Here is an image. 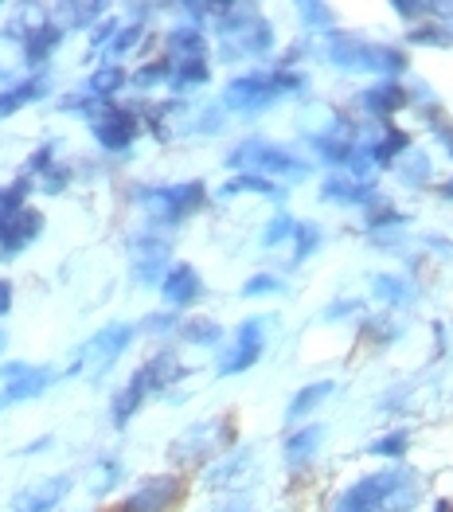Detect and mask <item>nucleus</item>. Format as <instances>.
Returning a JSON list of instances; mask_svg holds the SVG:
<instances>
[{
    "label": "nucleus",
    "instance_id": "obj_12",
    "mask_svg": "<svg viewBox=\"0 0 453 512\" xmlns=\"http://www.w3.org/2000/svg\"><path fill=\"white\" fill-rule=\"evenodd\" d=\"M270 47H274V28H270L262 16H254L247 28H239L235 36L219 40V51H223V59H227V63H235V59H254V55H266Z\"/></svg>",
    "mask_w": 453,
    "mask_h": 512
},
{
    "label": "nucleus",
    "instance_id": "obj_16",
    "mask_svg": "<svg viewBox=\"0 0 453 512\" xmlns=\"http://www.w3.org/2000/svg\"><path fill=\"white\" fill-rule=\"evenodd\" d=\"M63 24H32L28 32H24V43H20V55H24V63L28 67H40V63H47L51 59V51L63 43Z\"/></svg>",
    "mask_w": 453,
    "mask_h": 512
},
{
    "label": "nucleus",
    "instance_id": "obj_22",
    "mask_svg": "<svg viewBox=\"0 0 453 512\" xmlns=\"http://www.w3.org/2000/svg\"><path fill=\"white\" fill-rule=\"evenodd\" d=\"M403 153H411V137H407L403 129L387 126V133H383L379 141H371V165H375V169H391Z\"/></svg>",
    "mask_w": 453,
    "mask_h": 512
},
{
    "label": "nucleus",
    "instance_id": "obj_27",
    "mask_svg": "<svg viewBox=\"0 0 453 512\" xmlns=\"http://www.w3.org/2000/svg\"><path fill=\"white\" fill-rule=\"evenodd\" d=\"M122 86H125V71L110 63V67H98V71L86 79L83 94L90 98V102H110V98H114Z\"/></svg>",
    "mask_w": 453,
    "mask_h": 512
},
{
    "label": "nucleus",
    "instance_id": "obj_51",
    "mask_svg": "<svg viewBox=\"0 0 453 512\" xmlns=\"http://www.w3.org/2000/svg\"><path fill=\"white\" fill-rule=\"evenodd\" d=\"M32 368L28 364H0V380L4 384H12V380H20V376H28Z\"/></svg>",
    "mask_w": 453,
    "mask_h": 512
},
{
    "label": "nucleus",
    "instance_id": "obj_36",
    "mask_svg": "<svg viewBox=\"0 0 453 512\" xmlns=\"http://www.w3.org/2000/svg\"><path fill=\"white\" fill-rule=\"evenodd\" d=\"M407 446H411V434H407V430H395V434H387V438H375V442H371V454H375V458H403Z\"/></svg>",
    "mask_w": 453,
    "mask_h": 512
},
{
    "label": "nucleus",
    "instance_id": "obj_55",
    "mask_svg": "<svg viewBox=\"0 0 453 512\" xmlns=\"http://www.w3.org/2000/svg\"><path fill=\"white\" fill-rule=\"evenodd\" d=\"M442 196H446V200H453V180H450V184H442Z\"/></svg>",
    "mask_w": 453,
    "mask_h": 512
},
{
    "label": "nucleus",
    "instance_id": "obj_2",
    "mask_svg": "<svg viewBox=\"0 0 453 512\" xmlns=\"http://www.w3.org/2000/svg\"><path fill=\"white\" fill-rule=\"evenodd\" d=\"M325 55H329L332 67L340 71H356V75H403L407 71V55L399 47H383V43L356 40V36H344V32H332L325 43Z\"/></svg>",
    "mask_w": 453,
    "mask_h": 512
},
{
    "label": "nucleus",
    "instance_id": "obj_14",
    "mask_svg": "<svg viewBox=\"0 0 453 512\" xmlns=\"http://www.w3.org/2000/svg\"><path fill=\"white\" fill-rule=\"evenodd\" d=\"M161 294H165L168 305H176V309H184V305H192V301L204 294V282H200V274L192 270V266H168V274L161 278Z\"/></svg>",
    "mask_w": 453,
    "mask_h": 512
},
{
    "label": "nucleus",
    "instance_id": "obj_10",
    "mask_svg": "<svg viewBox=\"0 0 453 512\" xmlns=\"http://www.w3.org/2000/svg\"><path fill=\"white\" fill-rule=\"evenodd\" d=\"M43 215L36 208H20V212L0 219V258H16L24 247H32V239H40Z\"/></svg>",
    "mask_w": 453,
    "mask_h": 512
},
{
    "label": "nucleus",
    "instance_id": "obj_41",
    "mask_svg": "<svg viewBox=\"0 0 453 512\" xmlns=\"http://www.w3.org/2000/svg\"><path fill=\"white\" fill-rule=\"evenodd\" d=\"M59 12H67V16H71V28H90L106 8H102V4H63Z\"/></svg>",
    "mask_w": 453,
    "mask_h": 512
},
{
    "label": "nucleus",
    "instance_id": "obj_33",
    "mask_svg": "<svg viewBox=\"0 0 453 512\" xmlns=\"http://www.w3.org/2000/svg\"><path fill=\"white\" fill-rule=\"evenodd\" d=\"M297 12H301V20H305V28L309 32H336L332 28V8L329 4H317V0H305V4H297Z\"/></svg>",
    "mask_w": 453,
    "mask_h": 512
},
{
    "label": "nucleus",
    "instance_id": "obj_49",
    "mask_svg": "<svg viewBox=\"0 0 453 512\" xmlns=\"http://www.w3.org/2000/svg\"><path fill=\"white\" fill-rule=\"evenodd\" d=\"M118 28H122V24H114V20H106V24H98V32H94V51H102V47H110V40L118 36Z\"/></svg>",
    "mask_w": 453,
    "mask_h": 512
},
{
    "label": "nucleus",
    "instance_id": "obj_47",
    "mask_svg": "<svg viewBox=\"0 0 453 512\" xmlns=\"http://www.w3.org/2000/svg\"><path fill=\"white\" fill-rule=\"evenodd\" d=\"M67 180H71V172L67 169H47L43 172V192H63V188H67Z\"/></svg>",
    "mask_w": 453,
    "mask_h": 512
},
{
    "label": "nucleus",
    "instance_id": "obj_30",
    "mask_svg": "<svg viewBox=\"0 0 453 512\" xmlns=\"http://www.w3.org/2000/svg\"><path fill=\"white\" fill-rule=\"evenodd\" d=\"M313 149L325 165H348L352 161V141H344L340 133H325V137H313Z\"/></svg>",
    "mask_w": 453,
    "mask_h": 512
},
{
    "label": "nucleus",
    "instance_id": "obj_15",
    "mask_svg": "<svg viewBox=\"0 0 453 512\" xmlns=\"http://www.w3.org/2000/svg\"><path fill=\"white\" fill-rule=\"evenodd\" d=\"M215 430H223V423L219 419H211V423H200V427H192V430H184L176 442H172V462H200L207 450L219 442V434Z\"/></svg>",
    "mask_w": 453,
    "mask_h": 512
},
{
    "label": "nucleus",
    "instance_id": "obj_11",
    "mask_svg": "<svg viewBox=\"0 0 453 512\" xmlns=\"http://www.w3.org/2000/svg\"><path fill=\"white\" fill-rule=\"evenodd\" d=\"M129 255H133V278H137L141 286H161V278L168 274L165 239H157V235H137L133 247H129Z\"/></svg>",
    "mask_w": 453,
    "mask_h": 512
},
{
    "label": "nucleus",
    "instance_id": "obj_5",
    "mask_svg": "<svg viewBox=\"0 0 453 512\" xmlns=\"http://www.w3.org/2000/svg\"><path fill=\"white\" fill-rule=\"evenodd\" d=\"M204 184L188 180V184H165V188H141L137 200L141 208L153 215L157 223H180L204 204Z\"/></svg>",
    "mask_w": 453,
    "mask_h": 512
},
{
    "label": "nucleus",
    "instance_id": "obj_34",
    "mask_svg": "<svg viewBox=\"0 0 453 512\" xmlns=\"http://www.w3.org/2000/svg\"><path fill=\"white\" fill-rule=\"evenodd\" d=\"M407 40L422 43V47H450L453 28H446V24H422V28H411V32H407Z\"/></svg>",
    "mask_w": 453,
    "mask_h": 512
},
{
    "label": "nucleus",
    "instance_id": "obj_1",
    "mask_svg": "<svg viewBox=\"0 0 453 512\" xmlns=\"http://www.w3.org/2000/svg\"><path fill=\"white\" fill-rule=\"evenodd\" d=\"M418 497H422V481L403 466H391L352 485L336 512H411Z\"/></svg>",
    "mask_w": 453,
    "mask_h": 512
},
{
    "label": "nucleus",
    "instance_id": "obj_26",
    "mask_svg": "<svg viewBox=\"0 0 453 512\" xmlns=\"http://www.w3.org/2000/svg\"><path fill=\"white\" fill-rule=\"evenodd\" d=\"M325 442V427H305V430H293L286 438V462L289 466H305L313 454H317V446Z\"/></svg>",
    "mask_w": 453,
    "mask_h": 512
},
{
    "label": "nucleus",
    "instance_id": "obj_35",
    "mask_svg": "<svg viewBox=\"0 0 453 512\" xmlns=\"http://www.w3.org/2000/svg\"><path fill=\"white\" fill-rule=\"evenodd\" d=\"M180 333H184V341H192V344H219V341H223V329H219L215 321H207V317L188 321Z\"/></svg>",
    "mask_w": 453,
    "mask_h": 512
},
{
    "label": "nucleus",
    "instance_id": "obj_32",
    "mask_svg": "<svg viewBox=\"0 0 453 512\" xmlns=\"http://www.w3.org/2000/svg\"><path fill=\"white\" fill-rule=\"evenodd\" d=\"M321 243H325V235H321L317 223H297V227H293V266L305 262Z\"/></svg>",
    "mask_w": 453,
    "mask_h": 512
},
{
    "label": "nucleus",
    "instance_id": "obj_42",
    "mask_svg": "<svg viewBox=\"0 0 453 512\" xmlns=\"http://www.w3.org/2000/svg\"><path fill=\"white\" fill-rule=\"evenodd\" d=\"M399 176H403L407 184L426 180V176H430V161H426V153H407V161L399 165Z\"/></svg>",
    "mask_w": 453,
    "mask_h": 512
},
{
    "label": "nucleus",
    "instance_id": "obj_17",
    "mask_svg": "<svg viewBox=\"0 0 453 512\" xmlns=\"http://www.w3.org/2000/svg\"><path fill=\"white\" fill-rule=\"evenodd\" d=\"M411 102V94H407V86H399L395 79H383V83L368 86L364 94H360V106L368 110L371 118H391L395 110H403Z\"/></svg>",
    "mask_w": 453,
    "mask_h": 512
},
{
    "label": "nucleus",
    "instance_id": "obj_24",
    "mask_svg": "<svg viewBox=\"0 0 453 512\" xmlns=\"http://www.w3.org/2000/svg\"><path fill=\"white\" fill-rule=\"evenodd\" d=\"M145 395H149V384H145V376H141V368H137V376H133V380L118 391V399H114V427H125V423L137 415V407L145 403Z\"/></svg>",
    "mask_w": 453,
    "mask_h": 512
},
{
    "label": "nucleus",
    "instance_id": "obj_57",
    "mask_svg": "<svg viewBox=\"0 0 453 512\" xmlns=\"http://www.w3.org/2000/svg\"><path fill=\"white\" fill-rule=\"evenodd\" d=\"M0 219H4V215H0Z\"/></svg>",
    "mask_w": 453,
    "mask_h": 512
},
{
    "label": "nucleus",
    "instance_id": "obj_23",
    "mask_svg": "<svg viewBox=\"0 0 453 512\" xmlns=\"http://www.w3.org/2000/svg\"><path fill=\"white\" fill-rule=\"evenodd\" d=\"M141 376H145L149 391H165L168 384L184 380V368H180V360H176L172 352H157V356H153V360L141 368Z\"/></svg>",
    "mask_w": 453,
    "mask_h": 512
},
{
    "label": "nucleus",
    "instance_id": "obj_50",
    "mask_svg": "<svg viewBox=\"0 0 453 512\" xmlns=\"http://www.w3.org/2000/svg\"><path fill=\"white\" fill-rule=\"evenodd\" d=\"M176 325V313H157V317H145V329L149 333H168Z\"/></svg>",
    "mask_w": 453,
    "mask_h": 512
},
{
    "label": "nucleus",
    "instance_id": "obj_6",
    "mask_svg": "<svg viewBox=\"0 0 453 512\" xmlns=\"http://www.w3.org/2000/svg\"><path fill=\"white\" fill-rule=\"evenodd\" d=\"M133 341V325H106L102 333H94L86 348L79 352V368L90 372V380H102L114 364H118V356H122L125 348Z\"/></svg>",
    "mask_w": 453,
    "mask_h": 512
},
{
    "label": "nucleus",
    "instance_id": "obj_39",
    "mask_svg": "<svg viewBox=\"0 0 453 512\" xmlns=\"http://www.w3.org/2000/svg\"><path fill=\"white\" fill-rule=\"evenodd\" d=\"M168 75H172V63H168V59H161V63H149V67H141V71L133 75V86L149 90V86H157V83H168Z\"/></svg>",
    "mask_w": 453,
    "mask_h": 512
},
{
    "label": "nucleus",
    "instance_id": "obj_38",
    "mask_svg": "<svg viewBox=\"0 0 453 512\" xmlns=\"http://www.w3.org/2000/svg\"><path fill=\"white\" fill-rule=\"evenodd\" d=\"M28 180H12L8 188H0V215H12L24 208V200H28Z\"/></svg>",
    "mask_w": 453,
    "mask_h": 512
},
{
    "label": "nucleus",
    "instance_id": "obj_48",
    "mask_svg": "<svg viewBox=\"0 0 453 512\" xmlns=\"http://www.w3.org/2000/svg\"><path fill=\"white\" fill-rule=\"evenodd\" d=\"M51 161H55V145H40L36 157L28 161V172H47L51 169Z\"/></svg>",
    "mask_w": 453,
    "mask_h": 512
},
{
    "label": "nucleus",
    "instance_id": "obj_7",
    "mask_svg": "<svg viewBox=\"0 0 453 512\" xmlns=\"http://www.w3.org/2000/svg\"><path fill=\"white\" fill-rule=\"evenodd\" d=\"M90 133L98 137V145H102V149L122 153V149H129V145L137 141L141 122H137V114H129V110H118V106H106V102H102V106L90 114Z\"/></svg>",
    "mask_w": 453,
    "mask_h": 512
},
{
    "label": "nucleus",
    "instance_id": "obj_8",
    "mask_svg": "<svg viewBox=\"0 0 453 512\" xmlns=\"http://www.w3.org/2000/svg\"><path fill=\"white\" fill-rule=\"evenodd\" d=\"M180 493H184V485H180V477H172V473H161V477H149V481H141L129 497H125L118 512H168L176 501H180Z\"/></svg>",
    "mask_w": 453,
    "mask_h": 512
},
{
    "label": "nucleus",
    "instance_id": "obj_54",
    "mask_svg": "<svg viewBox=\"0 0 453 512\" xmlns=\"http://www.w3.org/2000/svg\"><path fill=\"white\" fill-rule=\"evenodd\" d=\"M223 512H247V505H243V501H235V505H227Z\"/></svg>",
    "mask_w": 453,
    "mask_h": 512
},
{
    "label": "nucleus",
    "instance_id": "obj_40",
    "mask_svg": "<svg viewBox=\"0 0 453 512\" xmlns=\"http://www.w3.org/2000/svg\"><path fill=\"white\" fill-rule=\"evenodd\" d=\"M145 36V24H125V28H118V36L110 40V47H106V55H125L129 47H137V40Z\"/></svg>",
    "mask_w": 453,
    "mask_h": 512
},
{
    "label": "nucleus",
    "instance_id": "obj_53",
    "mask_svg": "<svg viewBox=\"0 0 453 512\" xmlns=\"http://www.w3.org/2000/svg\"><path fill=\"white\" fill-rule=\"evenodd\" d=\"M4 313H12V282L8 278H0V317Z\"/></svg>",
    "mask_w": 453,
    "mask_h": 512
},
{
    "label": "nucleus",
    "instance_id": "obj_13",
    "mask_svg": "<svg viewBox=\"0 0 453 512\" xmlns=\"http://www.w3.org/2000/svg\"><path fill=\"white\" fill-rule=\"evenodd\" d=\"M71 489V477H47V481H36L32 489H24L16 501H12V512H51Z\"/></svg>",
    "mask_w": 453,
    "mask_h": 512
},
{
    "label": "nucleus",
    "instance_id": "obj_21",
    "mask_svg": "<svg viewBox=\"0 0 453 512\" xmlns=\"http://www.w3.org/2000/svg\"><path fill=\"white\" fill-rule=\"evenodd\" d=\"M51 380H55V372H51V368H32L28 376L12 380V384L0 391V407H12V403H24V399H36L40 391H47Z\"/></svg>",
    "mask_w": 453,
    "mask_h": 512
},
{
    "label": "nucleus",
    "instance_id": "obj_29",
    "mask_svg": "<svg viewBox=\"0 0 453 512\" xmlns=\"http://www.w3.org/2000/svg\"><path fill=\"white\" fill-rule=\"evenodd\" d=\"M332 395V380H321V384H309V387H301L297 395H293V403H289V411H286V419L293 423V419H305L317 403H325Z\"/></svg>",
    "mask_w": 453,
    "mask_h": 512
},
{
    "label": "nucleus",
    "instance_id": "obj_37",
    "mask_svg": "<svg viewBox=\"0 0 453 512\" xmlns=\"http://www.w3.org/2000/svg\"><path fill=\"white\" fill-rule=\"evenodd\" d=\"M293 227H297L293 215H274V219L266 223V231H262V247H278V243L293 239Z\"/></svg>",
    "mask_w": 453,
    "mask_h": 512
},
{
    "label": "nucleus",
    "instance_id": "obj_43",
    "mask_svg": "<svg viewBox=\"0 0 453 512\" xmlns=\"http://www.w3.org/2000/svg\"><path fill=\"white\" fill-rule=\"evenodd\" d=\"M426 118H430V129L438 133V141L450 149V157H453V122L438 110V106H426Z\"/></svg>",
    "mask_w": 453,
    "mask_h": 512
},
{
    "label": "nucleus",
    "instance_id": "obj_25",
    "mask_svg": "<svg viewBox=\"0 0 453 512\" xmlns=\"http://www.w3.org/2000/svg\"><path fill=\"white\" fill-rule=\"evenodd\" d=\"M239 192H258V196H270V200H282V196H286V188H278L274 180L254 176V172H239V176H231V180L219 188L223 200H231V196H239Z\"/></svg>",
    "mask_w": 453,
    "mask_h": 512
},
{
    "label": "nucleus",
    "instance_id": "obj_56",
    "mask_svg": "<svg viewBox=\"0 0 453 512\" xmlns=\"http://www.w3.org/2000/svg\"><path fill=\"white\" fill-rule=\"evenodd\" d=\"M0 352H4V333H0Z\"/></svg>",
    "mask_w": 453,
    "mask_h": 512
},
{
    "label": "nucleus",
    "instance_id": "obj_3",
    "mask_svg": "<svg viewBox=\"0 0 453 512\" xmlns=\"http://www.w3.org/2000/svg\"><path fill=\"white\" fill-rule=\"evenodd\" d=\"M301 86H305V79L293 75V71H254V75H243V79H231L227 83L223 106L227 110H239V114H258V110L274 106L278 98L297 94Z\"/></svg>",
    "mask_w": 453,
    "mask_h": 512
},
{
    "label": "nucleus",
    "instance_id": "obj_46",
    "mask_svg": "<svg viewBox=\"0 0 453 512\" xmlns=\"http://www.w3.org/2000/svg\"><path fill=\"white\" fill-rule=\"evenodd\" d=\"M403 223H407V215H399L395 208H379V212L368 215L371 231H379V227H403Z\"/></svg>",
    "mask_w": 453,
    "mask_h": 512
},
{
    "label": "nucleus",
    "instance_id": "obj_45",
    "mask_svg": "<svg viewBox=\"0 0 453 512\" xmlns=\"http://www.w3.org/2000/svg\"><path fill=\"white\" fill-rule=\"evenodd\" d=\"M118 477H122V466H118L114 458H110V462H102V466H98V481H94V493H98V497H102V493H110V489L118 485Z\"/></svg>",
    "mask_w": 453,
    "mask_h": 512
},
{
    "label": "nucleus",
    "instance_id": "obj_19",
    "mask_svg": "<svg viewBox=\"0 0 453 512\" xmlns=\"http://www.w3.org/2000/svg\"><path fill=\"white\" fill-rule=\"evenodd\" d=\"M47 75H32V79H24V83H12L8 90H0V122L4 118H12L16 110H24L28 102H40L43 94H47Z\"/></svg>",
    "mask_w": 453,
    "mask_h": 512
},
{
    "label": "nucleus",
    "instance_id": "obj_44",
    "mask_svg": "<svg viewBox=\"0 0 453 512\" xmlns=\"http://www.w3.org/2000/svg\"><path fill=\"white\" fill-rule=\"evenodd\" d=\"M282 290V278H274V274H254L247 286H243V294L247 298H262V294H278Z\"/></svg>",
    "mask_w": 453,
    "mask_h": 512
},
{
    "label": "nucleus",
    "instance_id": "obj_4",
    "mask_svg": "<svg viewBox=\"0 0 453 512\" xmlns=\"http://www.w3.org/2000/svg\"><path fill=\"white\" fill-rule=\"evenodd\" d=\"M227 165L231 169H247L254 176H282V180H305L309 176V165L301 161V157H293L289 149L282 145H274V141H262V137H254V141H243L231 157H227Z\"/></svg>",
    "mask_w": 453,
    "mask_h": 512
},
{
    "label": "nucleus",
    "instance_id": "obj_52",
    "mask_svg": "<svg viewBox=\"0 0 453 512\" xmlns=\"http://www.w3.org/2000/svg\"><path fill=\"white\" fill-rule=\"evenodd\" d=\"M352 309H360V301H336L329 313H325V321H340V317H348Z\"/></svg>",
    "mask_w": 453,
    "mask_h": 512
},
{
    "label": "nucleus",
    "instance_id": "obj_9",
    "mask_svg": "<svg viewBox=\"0 0 453 512\" xmlns=\"http://www.w3.org/2000/svg\"><path fill=\"white\" fill-rule=\"evenodd\" d=\"M262 360V321L250 317L235 329V341H231V352L219 360V376H239Z\"/></svg>",
    "mask_w": 453,
    "mask_h": 512
},
{
    "label": "nucleus",
    "instance_id": "obj_31",
    "mask_svg": "<svg viewBox=\"0 0 453 512\" xmlns=\"http://www.w3.org/2000/svg\"><path fill=\"white\" fill-rule=\"evenodd\" d=\"M371 290H375V298L387 301V305H407L411 301V286L403 278H395V274H375Z\"/></svg>",
    "mask_w": 453,
    "mask_h": 512
},
{
    "label": "nucleus",
    "instance_id": "obj_20",
    "mask_svg": "<svg viewBox=\"0 0 453 512\" xmlns=\"http://www.w3.org/2000/svg\"><path fill=\"white\" fill-rule=\"evenodd\" d=\"M207 43L200 24H184L176 32H168V63H188V59H204Z\"/></svg>",
    "mask_w": 453,
    "mask_h": 512
},
{
    "label": "nucleus",
    "instance_id": "obj_28",
    "mask_svg": "<svg viewBox=\"0 0 453 512\" xmlns=\"http://www.w3.org/2000/svg\"><path fill=\"white\" fill-rule=\"evenodd\" d=\"M207 79H211V71H207V59H188V63H172L168 86H172L176 94H184V90H192V86H204Z\"/></svg>",
    "mask_w": 453,
    "mask_h": 512
},
{
    "label": "nucleus",
    "instance_id": "obj_18",
    "mask_svg": "<svg viewBox=\"0 0 453 512\" xmlns=\"http://www.w3.org/2000/svg\"><path fill=\"white\" fill-rule=\"evenodd\" d=\"M321 200L329 204H371L375 200V184L371 180H348V176H329L321 184Z\"/></svg>",
    "mask_w": 453,
    "mask_h": 512
}]
</instances>
